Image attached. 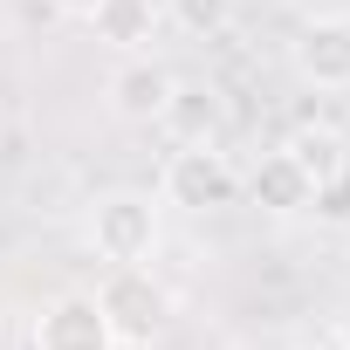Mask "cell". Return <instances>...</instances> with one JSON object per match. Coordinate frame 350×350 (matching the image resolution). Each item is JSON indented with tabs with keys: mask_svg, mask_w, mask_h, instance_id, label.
<instances>
[{
	"mask_svg": "<svg viewBox=\"0 0 350 350\" xmlns=\"http://www.w3.org/2000/svg\"><path fill=\"white\" fill-rule=\"evenodd\" d=\"M96 309H103L117 350H151L165 336V323H172V288L144 261H124V268H110L96 282Z\"/></svg>",
	"mask_w": 350,
	"mask_h": 350,
	"instance_id": "obj_1",
	"label": "cell"
},
{
	"mask_svg": "<svg viewBox=\"0 0 350 350\" xmlns=\"http://www.w3.org/2000/svg\"><path fill=\"white\" fill-rule=\"evenodd\" d=\"M241 200V172L220 144H172L165 172H158V206L179 213H220Z\"/></svg>",
	"mask_w": 350,
	"mask_h": 350,
	"instance_id": "obj_2",
	"label": "cell"
},
{
	"mask_svg": "<svg viewBox=\"0 0 350 350\" xmlns=\"http://www.w3.org/2000/svg\"><path fill=\"white\" fill-rule=\"evenodd\" d=\"M83 241H90V254L96 261H110V268H124V261H151V247H158V200L151 193H103L90 213H83Z\"/></svg>",
	"mask_w": 350,
	"mask_h": 350,
	"instance_id": "obj_3",
	"label": "cell"
},
{
	"mask_svg": "<svg viewBox=\"0 0 350 350\" xmlns=\"http://www.w3.org/2000/svg\"><path fill=\"white\" fill-rule=\"evenodd\" d=\"M288 69L309 90H350V14H316L288 42Z\"/></svg>",
	"mask_w": 350,
	"mask_h": 350,
	"instance_id": "obj_4",
	"label": "cell"
},
{
	"mask_svg": "<svg viewBox=\"0 0 350 350\" xmlns=\"http://www.w3.org/2000/svg\"><path fill=\"white\" fill-rule=\"evenodd\" d=\"M172 90H179V76H172L151 49H144V55H124V62L110 69V83H103L110 117H124V124H158L165 103H172Z\"/></svg>",
	"mask_w": 350,
	"mask_h": 350,
	"instance_id": "obj_5",
	"label": "cell"
},
{
	"mask_svg": "<svg viewBox=\"0 0 350 350\" xmlns=\"http://www.w3.org/2000/svg\"><path fill=\"white\" fill-rule=\"evenodd\" d=\"M28 350H117V336H110L96 295H55V302H42Z\"/></svg>",
	"mask_w": 350,
	"mask_h": 350,
	"instance_id": "obj_6",
	"label": "cell"
},
{
	"mask_svg": "<svg viewBox=\"0 0 350 350\" xmlns=\"http://www.w3.org/2000/svg\"><path fill=\"white\" fill-rule=\"evenodd\" d=\"M83 21L110 55H144L158 42V28H165V0H96Z\"/></svg>",
	"mask_w": 350,
	"mask_h": 350,
	"instance_id": "obj_7",
	"label": "cell"
},
{
	"mask_svg": "<svg viewBox=\"0 0 350 350\" xmlns=\"http://www.w3.org/2000/svg\"><path fill=\"white\" fill-rule=\"evenodd\" d=\"M247 200H254L261 213H275V220H295V213L316 206V186L302 179V165H295L288 151H268V158L247 172Z\"/></svg>",
	"mask_w": 350,
	"mask_h": 350,
	"instance_id": "obj_8",
	"label": "cell"
},
{
	"mask_svg": "<svg viewBox=\"0 0 350 350\" xmlns=\"http://www.w3.org/2000/svg\"><path fill=\"white\" fill-rule=\"evenodd\" d=\"M282 151L302 165V179L316 186V200H323V193L343 179V172H350V137H343V131H329V124H302V131H295Z\"/></svg>",
	"mask_w": 350,
	"mask_h": 350,
	"instance_id": "obj_9",
	"label": "cell"
},
{
	"mask_svg": "<svg viewBox=\"0 0 350 350\" xmlns=\"http://www.w3.org/2000/svg\"><path fill=\"white\" fill-rule=\"evenodd\" d=\"M220 117H227V110H220V90H213V83H179L158 124L179 137V144H213V137H220Z\"/></svg>",
	"mask_w": 350,
	"mask_h": 350,
	"instance_id": "obj_10",
	"label": "cell"
},
{
	"mask_svg": "<svg viewBox=\"0 0 350 350\" xmlns=\"http://www.w3.org/2000/svg\"><path fill=\"white\" fill-rule=\"evenodd\" d=\"M165 21L179 35H193V42H206V35H220L234 21V0H165Z\"/></svg>",
	"mask_w": 350,
	"mask_h": 350,
	"instance_id": "obj_11",
	"label": "cell"
},
{
	"mask_svg": "<svg viewBox=\"0 0 350 350\" xmlns=\"http://www.w3.org/2000/svg\"><path fill=\"white\" fill-rule=\"evenodd\" d=\"M49 8H55V14H76V21H83V14L96 8V0H49Z\"/></svg>",
	"mask_w": 350,
	"mask_h": 350,
	"instance_id": "obj_12",
	"label": "cell"
},
{
	"mask_svg": "<svg viewBox=\"0 0 350 350\" xmlns=\"http://www.w3.org/2000/svg\"><path fill=\"white\" fill-rule=\"evenodd\" d=\"M336 350H350V302H343V316H336Z\"/></svg>",
	"mask_w": 350,
	"mask_h": 350,
	"instance_id": "obj_13",
	"label": "cell"
},
{
	"mask_svg": "<svg viewBox=\"0 0 350 350\" xmlns=\"http://www.w3.org/2000/svg\"><path fill=\"white\" fill-rule=\"evenodd\" d=\"M343 247H350V220H343Z\"/></svg>",
	"mask_w": 350,
	"mask_h": 350,
	"instance_id": "obj_14",
	"label": "cell"
}]
</instances>
